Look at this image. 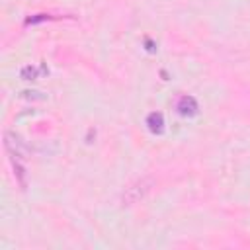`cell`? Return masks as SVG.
I'll return each instance as SVG.
<instances>
[{
	"mask_svg": "<svg viewBox=\"0 0 250 250\" xmlns=\"http://www.w3.org/2000/svg\"><path fill=\"white\" fill-rule=\"evenodd\" d=\"M152 184H154L152 178H143V180H137L135 184L127 186L125 191H123V195H121L123 205H133V203H137L141 197H145V195L148 193V189L152 188Z\"/></svg>",
	"mask_w": 250,
	"mask_h": 250,
	"instance_id": "obj_1",
	"label": "cell"
},
{
	"mask_svg": "<svg viewBox=\"0 0 250 250\" xmlns=\"http://www.w3.org/2000/svg\"><path fill=\"white\" fill-rule=\"evenodd\" d=\"M178 109H180L182 113H193V111H195V102H193V98H182L180 104H178Z\"/></svg>",
	"mask_w": 250,
	"mask_h": 250,
	"instance_id": "obj_2",
	"label": "cell"
},
{
	"mask_svg": "<svg viewBox=\"0 0 250 250\" xmlns=\"http://www.w3.org/2000/svg\"><path fill=\"white\" fill-rule=\"evenodd\" d=\"M148 121H150V129H160V125H162V115L152 113V115L148 117Z\"/></svg>",
	"mask_w": 250,
	"mask_h": 250,
	"instance_id": "obj_3",
	"label": "cell"
}]
</instances>
